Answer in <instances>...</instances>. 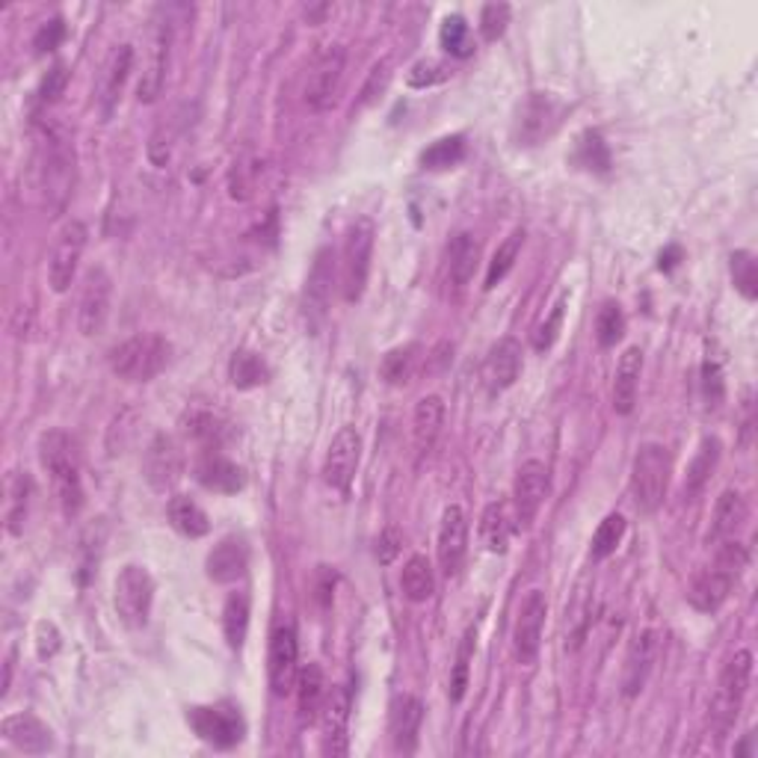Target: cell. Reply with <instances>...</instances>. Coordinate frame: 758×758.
I'll return each instance as SVG.
<instances>
[{
  "label": "cell",
  "mask_w": 758,
  "mask_h": 758,
  "mask_svg": "<svg viewBox=\"0 0 758 758\" xmlns=\"http://www.w3.org/2000/svg\"><path fill=\"white\" fill-rule=\"evenodd\" d=\"M39 460H42V469L51 474L53 498H57L62 515L75 519L83 510V501H87L75 439L69 433H62V430H48L39 439Z\"/></svg>",
  "instance_id": "6da1fadb"
},
{
  "label": "cell",
  "mask_w": 758,
  "mask_h": 758,
  "mask_svg": "<svg viewBox=\"0 0 758 758\" xmlns=\"http://www.w3.org/2000/svg\"><path fill=\"white\" fill-rule=\"evenodd\" d=\"M75 178H78V166H75V149L66 137L48 131L39 151V184H42L45 205L53 214H62L69 205L71 193H75Z\"/></svg>",
  "instance_id": "7a4b0ae2"
},
{
  "label": "cell",
  "mask_w": 758,
  "mask_h": 758,
  "mask_svg": "<svg viewBox=\"0 0 758 758\" xmlns=\"http://www.w3.org/2000/svg\"><path fill=\"white\" fill-rule=\"evenodd\" d=\"M169 341L157 332H140L110 353V371L125 383H151L169 362Z\"/></svg>",
  "instance_id": "3957f363"
},
{
  "label": "cell",
  "mask_w": 758,
  "mask_h": 758,
  "mask_svg": "<svg viewBox=\"0 0 758 758\" xmlns=\"http://www.w3.org/2000/svg\"><path fill=\"white\" fill-rule=\"evenodd\" d=\"M672 456L670 451L658 442H646L637 447L634 462H631V498L640 513H654L661 510L667 486H670Z\"/></svg>",
  "instance_id": "277c9868"
},
{
  "label": "cell",
  "mask_w": 758,
  "mask_h": 758,
  "mask_svg": "<svg viewBox=\"0 0 758 758\" xmlns=\"http://www.w3.org/2000/svg\"><path fill=\"white\" fill-rule=\"evenodd\" d=\"M752 681V652L750 649H741L729 658V663L720 672V681H717L715 702H711V729L717 732V738L732 732L735 720L741 715L744 699H747V690H750Z\"/></svg>",
  "instance_id": "5b68a950"
},
{
  "label": "cell",
  "mask_w": 758,
  "mask_h": 758,
  "mask_svg": "<svg viewBox=\"0 0 758 758\" xmlns=\"http://www.w3.org/2000/svg\"><path fill=\"white\" fill-rule=\"evenodd\" d=\"M376 226L367 217H358L347 228L344 246H341V297L347 303H358L367 288L371 276V255H374Z\"/></svg>",
  "instance_id": "8992f818"
},
{
  "label": "cell",
  "mask_w": 758,
  "mask_h": 758,
  "mask_svg": "<svg viewBox=\"0 0 758 758\" xmlns=\"http://www.w3.org/2000/svg\"><path fill=\"white\" fill-rule=\"evenodd\" d=\"M344 71H347V51L341 45H329L314 57L303 83V101L312 114H326L338 105Z\"/></svg>",
  "instance_id": "52a82bcc"
},
{
  "label": "cell",
  "mask_w": 758,
  "mask_h": 758,
  "mask_svg": "<svg viewBox=\"0 0 758 758\" xmlns=\"http://www.w3.org/2000/svg\"><path fill=\"white\" fill-rule=\"evenodd\" d=\"M151 602H155V581H151L149 569L128 563V567L116 575L114 584V604L116 613L128 628H146L151 617Z\"/></svg>",
  "instance_id": "ba28073f"
},
{
  "label": "cell",
  "mask_w": 758,
  "mask_h": 758,
  "mask_svg": "<svg viewBox=\"0 0 758 758\" xmlns=\"http://www.w3.org/2000/svg\"><path fill=\"white\" fill-rule=\"evenodd\" d=\"M187 723L201 741L217 747V750H232L244 741L246 723L240 717V708L232 702H219V706H199L187 711Z\"/></svg>",
  "instance_id": "9c48e42d"
},
{
  "label": "cell",
  "mask_w": 758,
  "mask_h": 758,
  "mask_svg": "<svg viewBox=\"0 0 758 758\" xmlns=\"http://www.w3.org/2000/svg\"><path fill=\"white\" fill-rule=\"evenodd\" d=\"M87 240L89 232L80 219H69V223L57 232L51 258H48V285H51L53 294H66V291L71 288V282L78 276L83 249H87Z\"/></svg>",
  "instance_id": "30bf717a"
},
{
  "label": "cell",
  "mask_w": 758,
  "mask_h": 758,
  "mask_svg": "<svg viewBox=\"0 0 758 758\" xmlns=\"http://www.w3.org/2000/svg\"><path fill=\"white\" fill-rule=\"evenodd\" d=\"M549 498V465L540 460H528L519 465L513 480V522L515 528L528 531L533 519L540 515L542 504Z\"/></svg>",
  "instance_id": "8fae6325"
},
{
  "label": "cell",
  "mask_w": 758,
  "mask_h": 758,
  "mask_svg": "<svg viewBox=\"0 0 758 758\" xmlns=\"http://www.w3.org/2000/svg\"><path fill=\"white\" fill-rule=\"evenodd\" d=\"M110 303H114V279L105 267H92L83 276V288L78 299V329L87 338L101 335L110 321Z\"/></svg>",
  "instance_id": "7c38bea8"
},
{
  "label": "cell",
  "mask_w": 758,
  "mask_h": 758,
  "mask_svg": "<svg viewBox=\"0 0 758 758\" xmlns=\"http://www.w3.org/2000/svg\"><path fill=\"white\" fill-rule=\"evenodd\" d=\"M299 676V643L297 628L285 622L270 634V652H267V679H270L273 697L294 693Z\"/></svg>",
  "instance_id": "4fadbf2b"
},
{
  "label": "cell",
  "mask_w": 758,
  "mask_h": 758,
  "mask_svg": "<svg viewBox=\"0 0 758 758\" xmlns=\"http://www.w3.org/2000/svg\"><path fill=\"white\" fill-rule=\"evenodd\" d=\"M545 617H549V599L542 590H531L519 604L513 626V652L519 663H533L540 654L542 631H545Z\"/></svg>",
  "instance_id": "5bb4252c"
},
{
  "label": "cell",
  "mask_w": 758,
  "mask_h": 758,
  "mask_svg": "<svg viewBox=\"0 0 758 758\" xmlns=\"http://www.w3.org/2000/svg\"><path fill=\"white\" fill-rule=\"evenodd\" d=\"M358 460H362V436L356 427H341L332 436L329 447H326V460H323V480L326 486L347 495L356 478Z\"/></svg>",
  "instance_id": "9a60e30c"
},
{
  "label": "cell",
  "mask_w": 758,
  "mask_h": 758,
  "mask_svg": "<svg viewBox=\"0 0 758 758\" xmlns=\"http://www.w3.org/2000/svg\"><path fill=\"white\" fill-rule=\"evenodd\" d=\"M480 262V244L474 240V235L469 232H460L447 240L445 258H442V288L451 299H456L462 291L469 288L471 279H474V270H478Z\"/></svg>",
  "instance_id": "2e32d148"
},
{
  "label": "cell",
  "mask_w": 758,
  "mask_h": 758,
  "mask_svg": "<svg viewBox=\"0 0 758 758\" xmlns=\"http://www.w3.org/2000/svg\"><path fill=\"white\" fill-rule=\"evenodd\" d=\"M469 554V515L460 504L445 506L442 513V524H439V542H436V558L442 575L454 578L460 575L462 563Z\"/></svg>",
  "instance_id": "e0dca14e"
},
{
  "label": "cell",
  "mask_w": 758,
  "mask_h": 758,
  "mask_svg": "<svg viewBox=\"0 0 758 758\" xmlns=\"http://www.w3.org/2000/svg\"><path fill=\"white\" fill-rule=\"evenodd\" d=\"M524 353L519 338L513 335H504L498 338L486 353V362H483V383L492 394H501L506 388H513L515 380L522 376Z\"/></svg>",
  "instance_id": "ac0fdd59"
},
{
  "label": "cell",
  "mask_w": 758,
  "mask_h": 758,
  "mask_svg": "<svg viewBox=\"0 0 758 758\" xmlns=\"http://www.w3.org/2000/svg\"><path fill=\"white\" fill-rule=\"evenodd\" d=\"M142 471H146L149 486L157 489V492L173 489L184 474V454L178 442L173 436H166V433H157L149 442V447H146Z\"/></svg>",
  "instance_id": "d6986e66"
},
{
  "label": "cell",
  "mask_w": 758,
  "mask_h": 758,
  "mask_svg": "<svg viewBox=\"0 0 758 758\" xmlns=\"http://www.w3.org/2000/svg\"><path fill=\"white\" fill-rule=\"evenodd\" d=\"M169 51H173V24H169V21H155L149 39V62H146L140 87H137L142 105H151V101H157L160 92H164L166 69H169Z\"/></svg>",
  "instance_id": "ffe728a7"
},
{
  "label": "cell",
  "mask_w": 758,
  "mask_h": 758,
  "mask_svg": "<svg viewBox=\"0 0 758 758\" xmlns=\"http://www.w3.org/2000/svg\"><path fill=\"white\" fill-rule=\"evenodd\" d=\"M654 658H658V634L652 628L637 631L626 654V670H622V693L634 699L646 688V681L652 676Z\"/></svg>",
  "instance_id": "44dd1931"
},
{
  "label": "cell",
  "mask_w": 758,
  "mask_h": 758,
  "mask_svg": "<svg viewBox=\"0 0 758 758\" xmlns=\"http://www.w3.org/2000/svg\"><path fill=\"white\" fill-rule=\"evenodd\" d=\"M421 723H424V706L412 693H397L392 699V715H388V735L397 752H415L419 747Z\"/></svg>",
  "instance_id": "7402d4cb"
},
{
  "label": "cell",
  "mask_w": 758,
  "mask_h": 758,
  "mask_svg": "<svg viewBox=\"0 0 758 758\" xmlns=\"http://www.w3.org/2000/svg\"><path fill=\"white\" fill-rule=\"evenodd\" d=\"M442 427H445V401L439 394L421 397L415 403V412H412V445H415L419 460L433 454V447L442 436Z\"/></svg>",
  "instance_id": "603a6c76"
},
{
  "label": "cell",
  "mask_w": 758,
  "mask_h": 758,
  "mask_svg": "<svg viewBox=\"0 0 758 758\" xmlns=\"http://www.w3.org/2000/svg\"><path fill=\"white\" fill-rule=\"evenodd\" d=\"M246 567H249V549L240 536H223L205 560V569L214 584H235L246 575Z\"/></svg>",
  "instance_id": "cb8c5ba5"
},
{
  "label": "cell",
  "mask_w": 758,
  "mask_h": 758,
  "mask_svg": "<svg viewBox=\"0 0 758 758\" xmlns=\"http://www.w3.org/2000/svg\"><path fill=\"white\" fill-rule=\"evenodd\" d=\"M196 480L201 486L210 489V492H219V495H235L246 486L244 469L237 462L228 460L226 454L219 451H205L196 462Z\"/></svg>",
  "instance_id": "d4e9b609"
},
{
  "label": "cell",
  "mask_w": 758,
  "mask_h": 758,
  "mask_svg": "<svg viewBox=\"0 0 758 758\" xmlns=\"http://www.w3.org/2000/svg\"><path fill=\"white\" fill-rule=\"evenodd\" d=\"M0 732L12 747H18L27 756H42L53 747V732L39 720L36 715L24 711V715H9L0 726Z\"/></svg>",
  "instance_id": "484cf974"
},
{
  "label": "cell",
  "mask_w": 758,
  "mask_h": 758,
  "mask_svg": "<svg viewBox=\"0 0 758 758\" xmlns=\"http://www.w3.org/2000/svg\"><path fill=\"white\" fill-rule=\"evenodd\" d=\"M347 723H350V690L332 688L323 702V750L332 756L347 752Z\"/></svg>",
  "instance_id": "4316f807"
},
{
  "label": "cell",
  "mask_w": 758,
  "mask_h": 758,
  "mask_svg": "<svg viewBox=\"0 0 758 758\" xmlns=\"http://www.w3.org/2000/svg\"><path fill=\"white\" fill-rule=\"evenodd\" d=\"M558 105L549 92H533L522 107V116H519V140L524 146H536L542 137H549L558 125Z\"/></svg>",
  "instance_id": "83f0119b"
},
{
  "label": "cell",
  "mask_w": 758,
  "mask_h": 758,
  "mask_svg": "<svg viewBox=\"0 0 758 758\" xmlns=\"http://www.w3.org/2000/svg\"><path fill=\"white\" fill-rule=\"evenodd\" d=\"M332 279H335V253L332 249H321L314 255L312 273L305 279V317L317 321L326 312L332 297Z\"/></svg>",
  "instance_id": "f1b7e54d"
},
{
  "label": "cell",
  "mask_w": 758,
  "mask_h": 758,
  "mask_svg": "<svg viewBox=\"0 0 758 758\" xmlns=\"http://www.w3.org/2000/svg\"><path fill=\"white\" fill-rule=\"evenodd\" d=\"M735 581H738V578L729 575L726 569L720 567L706 569V572H699V575L693 578V584H690L688 590V602L697 610H702V613H715V610L723 608V602L729 599Z\"/></svg>",
  "instance_id": "f546056e"
},
{
  "label": "cell",
  "mask_w": 758,
  "mask_h": 758,
  "mask_svg": "<svg viewBox=\"0 0 758 758\" xmlns=\"http://www.w3.org/2000/svg\"><path fill=\"white\" fill-rule=\"evenodd\" d=\"M640 374H643V353H640V347H628L619 356L617 376H613V410H617V415L634 412Z\"/></svg>",
  "instance_id": "4dcf8cb0"
},
{
  "label": "cell",
  "mask_w": 758,
  "mask_h": 758,
  "mask_svg": "<svg viewBox=\"0 0 758 758\" xmlns=\"http://www.w3.org/2000/svg\"><path fill=\"white\" fill-rule=\"evenodd\" d=\"M747 515H750L747 498H744L738 489H726L723 495L717 498L715 522H711V533H708V540H715V545L723 540H735L738 531L747 524Z\"/></svg>",
  "instance_id": "1f68e13d"
},
{
  "label": "cell",
  "mask_w": 758,
  "mask_h": 758,
  "mask_svg": "<svg viewBox=\"0 0 758 758\" xmlns=\"http://www.w3.org/2000/svg\"><path fill=\"white\" fill-rule=\"evenodd\" d=\"M33 501V478L27 471H9L7 478V501H3V522L12 536L24 533L27 513Z\"/></svg>",
  "instance_id": "d6a6232c"
},
{
  "label": "cell",
  "mask_w": 758,
  "mask_h": 758,
  "mask_svg": "<svg viewBox=\"0 0 758 758\" xmlns=\"http://www.w3.org/2000/svg\"><path fill=\"white\" fill-rule=\"evenodd\" d=\"M134 69V48L131 45H119L110 60L105 66V75H101V114L110 116L114 114L116 101L122 98L125 80L131 75Z\"/></svg>",
  "instance_id": "836d02e7"
},
{
  "label": "cell",
  "mask_w": 758,
  "mask_h": 758,
  "mask_svg": "<svg viewBox=\"0 0 758 758\" xmlns=\"http://www.w3.org/2000/svg\"><path fill=\"white\" fill-rule=\"evenodd\" d=\"M294 693H297L303 723L317 720V715L323 711V702H326V679H323L321 663H305L297 676V685H294Z\"/></svg>",
  "instance_id": "e575fe53"
},
{
  "label": "cell",
  "mask_w": 758,
  "mask_h": 758,
  "mask_svg": "<svg viewBox=\"0 0 758 758\" xmlns=\"http://www.w3.org/2000/svg\"><path fill=\"white\" fill-rule=\"evenodd\" d=\"M513 536V519H510V506L504 501H492L480 515V542L483 549L492 554H504Z\"/></svg>",
  "instance_id": "d590c367"
},
{
  "label": "cell",
  "mask_w": 758,
  "mask_h": 758,
  "mask_svg": "<svg viewBox=\"0 0 758 758\" xmlns=\"http://www.w3.org/2000/svg\"><path fill=\"white\" fill-rule=\"evenodd\" d=\"M166 515H169V524L175 531L187 536V540H201L210 533V519L208 513L201 510L193 498L175 495L169 498V506H166Z\"/></svg>",
  "instance_id": "8d00e7d4"
},
{
  "label": "cell",
  "mask_w": 758,
  "mask_h": 758,
  "mask_svg": "<svg viewBox=\"0 0 758 758\" xmlns=\"http://www.w3.org/2000/svg\"><path fill=\"white\" fill-rule=\"evenodd\" d=\"M249 617H253L249 593L235 590V593L226 599V604H223V634H226L228 649H235V652L244 649V640L246 634H249Z\"/></svg>",
  "instance_id": "74e56055"
},
{
  "label": "cell",
  "mask_w": 758,
  "mask_h": 758,
  "mask_svg": "<svg viewBox=\"0 0 758 758\" xmlns=\"http://www.w3.org/2000/svg\"><path fill=\"white\" fill-rule=\"evenodd\" d=\"M401 590L410 602H427L436 593V575H433V563L424 554H412L401 572Z\"/></svg>",
  "instance_id": "f35d334b"
},
{
  "label": "cell",
  "mask_w": 758,
  "mask_h": 758,
  "mask_svg": "<svg viewBox=\"0 0 758 758\" xmlns=\"http://www.w3.org/2000/svg\"><path fill=\"white\" fill-rule=\"evenodd\" d=\"M720 451H723L720 439L717 436L702 439V445H699L697 456L690 460L688 474H685V495L693 498L706 489V483L711 480V474H715L717 462H720Z\"/></svg>",
  "instance_id": "ab89813d"
},
{
  "label": "cell",
  "mask_w": 758,
  "mask_h": 758,
  "mask_svg": "<svg viewBox=\"0 0 758 758\" xmlns=\"http://www.w3.org/2000/svg\"><path fill=\"white\" fill-rule=\"evenodd\" d=\"M228 380H232V385L240 388V392H249V388H258V385H264L270 380V367H267V362H264L258 353L240 350V353H235L232 362H228Z\"/></svg>",
  "instance_id": "60d3db41"
},
{
  "label": "cell",
  "mask_w": 758,
  "mask_h": 758,
  "mask_svg": "<svg viewBox=\"0 0 758 758\" xmlns=\"http://www.w3.org/2000/svg\"><path fill=\"white\" fill-rule=\"evenodd\" d=\"M522 246H524V228H513V232L504 237V244L498 246L495 255H492V262H489V267H486V282H483V288L492 291L495 285H501V282L510 276V270H513L515 262H519Z\"/></svg>",
  "instance_id": "b9f144b4"
},
{
  "label": "cell",
  "mask_w": 758,
  "mask_h": 758,
  "mask_svg": "<svg viewBox=\"0 0 758 758\" xmlns=\"http://www.w3.org/2000/svg\"><path fill=\"white\" fill-rule=\"evenodd\" d=\"M419 344H406V347L388 350L380 362V374L388 385H406L419 371Z\"/></svg>",
  "instance_id": "7bdbcfd3"
},
{
  "label": "cell",
  "mask_w": 758,
  "mask_h": 758,
  "mask_svg": "<svg viewBox=\"0 0 758 758\" xmlns=\"http://www.w3.org/2000/svg\"><path fill=\"white\" fill-rule=\"evenodd\" d=\"M465 160V137L454 134V137H442L430 149L421 151V166L424 169H454L456 164Z\"/></svg>",
  "instance_id": "ee69618b"
},
{
  "label": "cell",
  "mask_w": 758,
  "mask_h": 758,
  "mask_svg": "<svg viewBox=\"0 0 758 758\" xmlns=\"http://www.w3.org/2000/svg\"><path fill=\"white\" fill-rule=\"evenodd\" d=\"M626 335V314H622V305L617 299H608L602 303L599 314H595V341L599 347H617L619 341Z\"/></svg>",
  "instance_id": "f6af8a7d"
},
{
  "label": "cell",
  "mask_w": 758,
  "mask_h": 758,
  "mask_svg": "<svg viewBox=\"0 0 758 758\" xmlns=\"http://www.w3.org/2000/svg\"><path fill=\"white\" fill-rule=\"evenodd\" d=\"M729 270H732V282L735 291L741 294L744 299H756L758 297V264L756 255L750 249H735L729 255Z\"/></svg>",
  "instance_id": "bcb514c9"
},
{
  "label": "cell",
  "mask_w": 758,
  "mask_h": 758,
  "mask_svg": "<svg viewBox=\"0 0 758 758\" xmlns=\"http://www.w3.org/2000/svg\"><path fill=\"white\" fill-rule=\"evenodd\" d=\"M187 433L205 451H219V445L226 442L228 424L223 419H217V415H210V412H193L190 421H187Z\"/></svg>",
  "instance_id": "7dc6e473"
},
{
  "label": "cell",
  "mask_w": 758,
  "mask_h": 758,
  "mask_svg": "<svg viewBox=\"0 0 758 758\" xmlns=\"http://www.w3.org/2000/svg\"><path fill=\"white\" fill-rule=\"evenodd\" d=\"M626 528H628L626 519H622L619 513L604 515L593 533V545H590L593 560H608L610 554H617L619 542H622V536H626Z\"/></svg>",
  "instance_id": "c3c4849f"
},
{
  "label": "cell",
  "mask_w": 758,
  "mask_h": 758,
  "mask_svg": "<svg viewBox=\"0 0 758 758\" xmlns=\"http://www.w3.org/2000/svg\"><path fill=\"white\" fill-rule=\"evenodd\" d=\"M258 175H262V166H258V157H237L232 173H228V193L232 199L246 201L253 199L255 187H258Z\"/></svg>",
  "instance_id": "681fc988"
},
{
  "label": "cell",
  "mask_w": 758,
  "mask_h": 758,
  "mask_svg": "<svg viewBox=\"0 0 758 758\" xmlns=\"http://www.w3.org/2000/svg\"><path fill=\"white\" fill-rule=\"evenodd\" d=\"M439 42L445 48L451 57H471L474 51V42H471V27L462 16H447L442 21V30H439Z\"/></svg>",
  "instance_id": "f907efd6"
},
{
  "label": "cell",
  "mask_w": 758,
  "mask_h": 758,
  "mask_svg": "<svg viewBox=\"0 0 758 758\" xmlns=\"http://www.w3.org/2000/svg\"><path fill=\"white\" fill-rule=\"evenodd\" d=\"M471 654H474V628H469V631H465V637H462V643H460V652H456L454 672H451V688H447V693H451V702H460V699L465 697V688H469Z\"/></svg>",
  "instance_id": "816d5d0a"
},
{
  "label": "cell",
  "mask_w": 758,
  "mask_h": 758,
  "mask_svg": "<svg viewBox=\"0 0 758 758\" xmlns=\"http://www.w3.org/2000/svg\"><path fill=\"white\" fill-rule=\"evenodd\" d=\"M578 164L587 166V169H595V173H604L610 166L608 146H604L602 134L599 131H584L581 140H578Z\"/></svg>",
  "instance_id": "f5cc1de1"
},
{
  "label": "cell",
  "mask_w": 758,
  "mask_h": 758,
  "mask_svg": "<svg viewBox=\"0 0 758 758\" xmlns=\"http://www.w3.org/2000/svg\"><path fill=\"white\" fill-rule=\"evenodd\" d=\"M388 83H392V60L383 57L380 62H374V69L367 71V80L362 83V92H358V107L374 105L376 98L388 89Z\"/></svg>",
  "instance_id": "db71d44e"
},
{
  "label": "cell",
  "mask_w": 758,
  "mask_h": 758,
  "mask_svg": "<svg viewBox=\"0 0 758 758\" xmlns=\"http://www.w3.org/2000/svg\"><path fill=\"white\" fill-rule=\"evenodd\" d=\"M510 16H513V9L506 7V3H489V7H483V12H480V36L486 42H498L504 36L506 24H510Z\"/></svg>",
  "instance_id": "11a10c76"
},
{
  "label": "cell",
  "mask_w": 758,
  "mask_h": 758,
  "mask_svg": "<svg viewBox=\"0 0 758 758\" xmlns=\"http://www.w3.org/2000/svg\"><path fill=\"white\" fill-rule=\"evenodd\" d=\"M66 83H69V66L66 62H53L51 71L42 78V87H39V105L51 107L53 101H60V96L66 92Z\"/></svg>",
  "instance_id": "9f6ffc18"
},
{
  "label": "cell",
  "mask_w": 758,
  "mask_h": 758,
  "mask_svg": "<svg viewBox=\"0 0 758 758\" xmlns=\"http://www.w3.org/2000/svg\"><path fill=\"white\" fill-rule=\"evenodd\" d=\"M447 78V71H445V66L442 62H436V60H421V62H415L412 66V71H410V87H415V89H424V87H433V83H439V80H445Z\"/></svg>",
  "instance_id": "6f0895ef"
},
{
  "label": "cell",
  "mask_w": 758,
  "mask_h": 758,
  "mask_svg": "<svg viewBox=\"0 0 758 758\" xmlns=\"http://www.w3.org/2000/svg\"><path fill=\"white\" fill-rule=\"evenodd\" d=\"M62 39H66V24H62V18H51V21H45V24L39 27V33H36V51L39 53L53 51V48H60Z\"/></svg>",
  "instance_id": "680465c9"
},
{
  "label": "cell",
  "mask_w": 758,
  "mask_h": 758,
  "mask_svg": "<svg viewBox=\"0 0 758 758\" xmlns=\"http://www.w3.org/2000/svg\"><path fill=\"white\" fill-rule=\"evenodd\" d=\"M401 545H403V533L394 528V524H388L383 533H380V540H376V560L383 563V567H388V563H394V558L401 554Z\"/></svg>",
  "instance_id": "91938a15"
},
{
  "label": "cell",
  "mask_w": 758,
  "mask_h": 758,
  "mask_svg": "<svg viewBox=\"0 0 758 758\" xmlns=\"http://www.w3.org/2000/svg\"><path fill=\"white\" fill-rule=\"evenodd\" d=\"M560 323H563V303L554 305V312H551L549 321L540 323V329H536V335H533V347H536V350H549L551 344L558 341Z\"/></svg>",
  "instance_id": "94428289"
},
{
  "label": "cell",
  "mask_w": 758,
  "mask_h": 758,
  "mask_svg": "<svg viewBox=\"0 0 758 758\" xmlns=\"http://www.w3.org/2000/svg\"><path fill=\"white\" fill-rule=\"evenodd\" d=\"M36 649H39V658H53L57 649H60V631L51 622L36 626Z\"/></svg>",
  "instance_id": "6125c7cd"
}]
</instances>
